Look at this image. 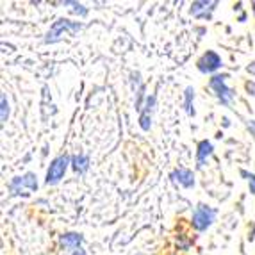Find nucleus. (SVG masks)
Here are the masks:
<instances>
[{
    "label": "nucleus",
    "instance_id": "f257e3e1",
    "mask_svg": "<svg viewBox=\"0 0 255 255\" xmlns=\"http://www.w3.org/2000/svg\"><path fill=\"white\" fill-rule=\"evenodd\" d=\"M82 29L81 21H72L68 18H57V20L52 23L50 30L47 32V38L45 43H55L63 38V34H77L79 30Z\"/></svg>",
    "mask_w": 255,
    "mask_h": 255
},
{
    "label": "nucleus",
    "instance_id": "f03ea898",
    "mask_svg": "<svg viewBox=\"0 0 255 255\" xmlns=\"http://www.w3.org/2000/svg\"><path fill=\"white\" fill-rule=\"evenodd\" d=\"M72 164V157L68 153H63V155H57L54 161L50 162L47 170V177H45V184L47 186H55L64 179V173L68 170V166Z\"/></svg>",
    "mask_w": 255,
    "mask_h": 255
},
{
    "label": "nucleus",
    "instance_id": "7ed1b4c3",
    "mask_svg": "<svg viewBox=\"0 0 255 255\" xmlns=\"http://www.w3.org/2000/svg\"><path fill=\"white\" fill-rule=\"evenodd\" d=\"M214 218H216V211L213 207H209L205 204H198L193 211L191 225L198 232H204L214 223Z\"/></svg>",
    "mask_w": 255,
    "mask_h": 255
},
{
    "label": "nucleus",
    "instance_id": "20e7f679",
    "mask_svg": "<svg viewBox=\"0 0 255 255\" xmlns=\"http://www.w3.org/2000/svg\"><path fill=\"white\" fill-rule=\"evenodd\" d=\"M227 79H229V75H213L211 81H209V88L214 91L216 98L223 106H230V102L234 100V93H232V90L225 84Z\"/></svg>",
    "mask_w": 255,
    "mask_h": 255
},
{
    "label": "nucleus",
    "instance_id": "39448f33",
    "mask_svg": "<svg viewBox=\"0 0 255 255\" xmlns=\"http://www.w3.org/2000/svg\"><path fill=\"white\" fill-rule=\"evenodd\" d=\"M7 187L13 195H21L23 189L36 191V189H38V180H36L34 173H25V175H21V177H14V179L9 182Z\"/></svg>",
    "mask_w": 255,
    "mask_h": 255
},
{
    "label": "nucleus",
    "instance_id": "423d86ee",
    "mask_svg": "<svg viewBox=\"0 0 255 255\" xmlns=\"http://www.w3.org/2000/svg\"><path fill=\"white\" fill-rule=\"evenodd\" d=\"M221 66H223V61L214 50H207L200 59L196 61V68L200 70L202 73H214Z\"/></svg>",
    "mask_w": 255,
    "mask_h": 255
},
{
    "label": "nucleus",
    "instance_id": "0eeeda50",
    "mask_svg": "<svg viewBox=\"0 0 255 255\" xmlns=\"http://www.w3.org/2000/svg\"><path fill=\"white\" fill-rule=\"evenodd\" d=\"M216 5H218V2H207V0L193 2L191 9H189V13H191L195 18H200V20H209Z\"/></svg>",
    "mask_w": 255,
    "mask_h": 255
},
{
    "label": "nucleus",
    "instance_id": "6e6552de",
    "mask_svg": "<svg viewBox=\"0 0 255 255\" xmlns=\"http://www.w3.org/2000/svg\"><path fill=\"white\" fill-rule=\"evenodd\" d=\"M82 243H84V236L79 232H66V234L59 236L61 248H66V250H79Z\"/></svg>",
    "mask_w": 255,
    "mask_h": 255
},
{
    "label": "nucleus",
    "instance_id": "1a4fd4ad",
    "mask_svg": "<svg viewBox=\"0 0 255 255\" xmlns=\"http://www.w3.org/2000/svg\"><path fill=\"white\" fill-rule=\"evenodd\" d=\"M171 179L173 182H179L182 187H193L195 186V175L191 170H186V168H177V170L171 173Z\"/></svg>",
    "mask_w": 255,
    "mask_h": 255
},
{
    "label": "nucleus",
    "instance_id": "9d476101",
    "mask_svg": "<svg viewBox=\"0 0 255 255\" xmlns=\"http://www.w3.org/2000/svg\"><path fill=\"white\" fill-rule=\"evenodd\" d=\"M213 150L214 146L209 139H204L198 143V148H196V164H198V168H202L205 164V161L213 155Z\"/></svg>",
    "mask_w": 255,
    "mask_h": 255
},
{
    "label": "nucleus",
    "instance_id": "9b49d317",
    "mask_svg": "<svg viewBox=\"0 0 255 255\" xmlns=\"http://www.w3.org/2000/svg\"><path fill=\"white\" fill-rule=\"evenodd\" d=\"M72 168L79 175H84L86 171L90 170V157L86 153H75V155H72Z\"/></svg>",
    "mask_w": 255,
    "mask_h": 255
},
{
    "label": "nucleus",
    "instance_id": "f8f14e48",
    "mask_svg": "<svg viewBox=\"0 0 255 255\" xmlns=\"http://www.w3.org/2000/svg\"><path fill=\"white\" fill-rule=\"evenodd\" d=\"M184 107H186L187 115L195 116V90L191 86H187L186 91H184Z\"/></svg>",
    "mask_w": 255,
    "mask_h": 255
},
{
    "label": "nucleus",
    "instance_id": "ddd939ff",
    "mask_svg": "<svg viewBox=\"0 0 255 255\" xmlns=\"http://www.w3.org/2000/svg\"><path fill=\"white\" fill-rule=\"evenodd\" d=\"M139 127L145 132L152 128V113L150 111H141L139 113Z\"/></svg>",
    "mask_w": 255,
    "mask_h": 255
},
{
    "label": "nucleus",
    "instance_id": "4468645a",
    "mask_svg": "<svg viewBox=\"0 0 255 255\" xmlns=\"http://www.w3.org/2000/svg\"><path fill=\"white\" fill-rule=\"evenodd\" d=\"M7 118H9V102L5 93H2L0 95V120H2V124H5Z\"/></svg>",
    "mask_w": 255,
    "mask_h": 255
},
{
    "label": "nucleus",
    "instance_id": "2eb2a0df",
    "mask_svg": "<svg viewBox=\"0 0 255 255\" xmlns=\"http://www.w3.org/2000/svg\"><path fill=\"white\" fill-rule=\"evenodd\" d=\"M143 98H145V86H141L139 90L136 91V111H143L145 107H143Z\"/></svg>",
    "mask_w": 255,
    "mask_h": 255
},
{
    "label": "nucleus",
    "instance_id": "dca6fc26",
    "mask_svg": "<svg viewBox=\"0 0 255 255\" xmlns=\"http://www.w3.org/2000/svg\"><path fill=\"white\" fill-rule=\"evenodd\" d=\"M70 4L73 5L72 11H73V13H75V14H79V16H81V18L88 16V9H86L82 4H79V2H70Z\"/></svg>",
    "mask_w": 255,
    "mask_h": 255
},
{
    "label": "nucleus",
    "instance_id": "f3484780",
    "mask_svg": "<svg viewBox=\"0 0 255 255\" xmlns=\"http://www.w3.org/2000/svg\"><path fill=\"white\" fill-rule=\"evenodd\" d=\"M241 175L248 179V184H250V193L252 195H255V175L248 173V171H245V170H241Z\"/></svg>",
    "mask_w": 255,
    "mask_h": 255
},
{
    "label": "nucleus",
    "instance_id": "a211bd4d",
    "mask_svg": "<svg viewBox=\"0 0 255 255\" xmlns=\"http://www.w3.org/2000/svg\"><path fill=\"white\" fill-rule=\"evenodd\" d=\"M153 106H155V95H148V97L145 98V109L143 111H150V113H152Z\"/></svg>",
    "mask_w": 255,
    "mask_h": 255
},
{
    "label": "nucleus",
    "instance_id": "6ab92c4d",
    "mask_svg": "<svg viewBox=\"0 0 255 255\" xmlns=\"http://www.w3.org/2000/svg\"><path fill=\"white\" fill-rule=\"evenodd\" d=\"M248 128H250L252 136H254V139H255V120H250V122H248Z\"/></svg>",
    "mask_w": 255,
    "mask_h": 255
},
{
    "label": "nucleus",
    "instance_id": "aec40b11",
    "mask_svg": "<svg viewBox=\"0 0 255 255\" xmlns=\"http://www.w3.org/2000/svg\"><path fill=\"white\" fill-rule=\"evenodd\" d=\"M73 255H86V252L82 250V248H79V250H75V252H73Z\"/></svg>",
    "mask_w": 255,
    "mask_h": 255
}]
</instances>
